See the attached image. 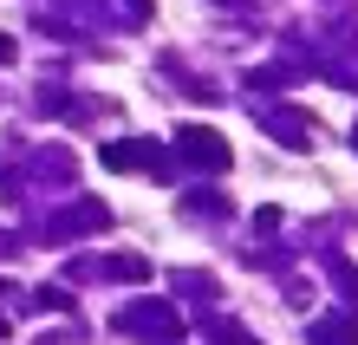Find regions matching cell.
Returning <instances> with one entry per match:
<instances>
[{
  "instance_id": "obj_1",
  "label": "cell",
  "mask_w": 358,
  "mask_h": 345,
  "mask_svg": "<svg viewBox=\"0 0 358 345\" xmlns=\"http://www.w3.org/2000/svg\"><path fill=\"white\" fill-rule=\"evenodd\" d=\"M182 157L196 169H228V143H222V131H208V124H189L182 131Z\"/></svg>"
},
{
  "instance_id": "obj_2",
  "label": "cell",
  "mask_w": 358,
  "mask_h": 345,
  "mask_svg": "<svg viewBox=\"0 0 358 345\" xmlns=\"http://www.w3.org/2000/svg\"><path fill=\"white\" fill-rule=\"evenodd\" d=\"M104 163H111V169H157L163 157H157V143H111Z\"/></svg>"
},
{
  "instance_id": "obj_3",
  "label": "cell",
  "mask_w": 358,
  "mask_h": 345,
  "mask_svg": "<svg viewBox=\"0 0 358 345\" xmlns=\"http://www.w3.org/2000/svg\"><path fill=\"white\" fill-rule=\"evenodd\" d=\"M313 345H358V326H313Z\"/></svg>"
},
{
  "instance_id": "obj_4",
  "label": "cell",
  "mask_w": 358,
  "mask_h": 345,
  "mask_svg": "<svg viewBox=\"0 0 358 345\" xmlns=\"http://www.w3.org/2000/svg\"><path fill=\"white\" fill-rule=\"evenodd\" d=\"M0 66H13V39H0Z\"/></svg>"
},
{
  "instance_id": "obj_5",
  "label": "cell",
  "mask_w": 358,
  "mask_h": 345,
  "mask_svg": "<svg viewBox=\"0 0 358 345\" xmlns=\"http://www.w3.org/2000/svg\"><path fill=\"white\" fill-rule=\"evenodd\" d=\"M0 332H7V326H0Z\"/></svg>"
}]
</instances>
